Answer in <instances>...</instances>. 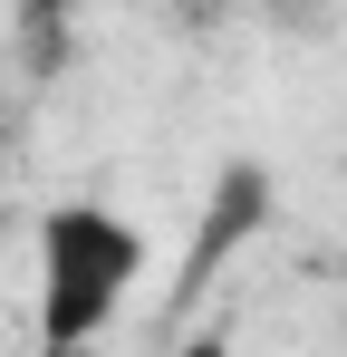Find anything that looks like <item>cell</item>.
Instances as JSON below:
<instances>
[{
  "instance_id": "cell-1",
  "label": "cell",
  "mask_w": 347,
  "mask_h": 357,
  "mask_svg": "<svg viewBox=\"0 0 347 357\" xmlns=\"http://www.w3.org/2000/svg\"><path fill=\"white\" fill-rule=\"evenodd\" d=\"M145 280V222L97 193L39 203V348H87Z\"/></svg>"
},
{
  "instance_id": "cell-2",
  "label": "cell",
  "mask_w": 347,
  "mask_h": 357,
  "mask_svg": "<svg viewBox=\"0 0 347 357\" xmlns=\"http://www.w3.org/2000/svg\"><path fill=\"white\" fill-rule=\"evenodd\" d=\"M270 222V165H222V183H213V213H203V232H193V261H183V290H203L213 271H222L231 251H241V232H261Z\"/></svg>"
},
{
  "instance_id": "cell-3",
  "label": "cell",
  "mask_w": 347,
  "mask_h": 357,
  "mask_svg": "<svg viewBox=\"0 0 347 357\" xmlns=\"http://www.w3.org/2000/svg\"><path fill=\"white\" fill-rule=\"evenodd\" d=\"M20 10H29V29H39V39H58V20H68V0H20Z\"/></svg>"
}]
</instances>
